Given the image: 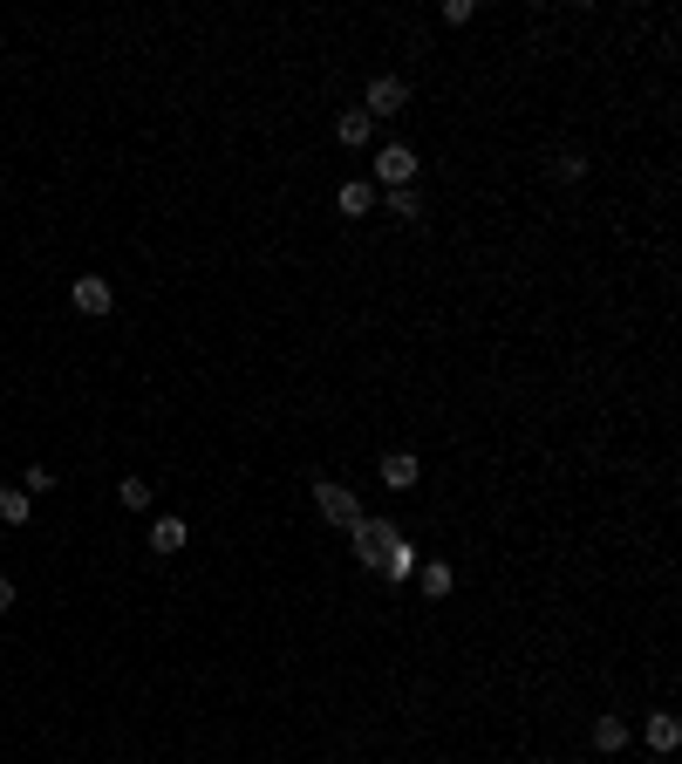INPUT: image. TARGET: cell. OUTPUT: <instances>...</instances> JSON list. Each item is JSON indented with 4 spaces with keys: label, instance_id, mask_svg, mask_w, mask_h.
<instances>
[{
    "label": "cell",
    "instance_id": "13",
    "mask_svg": "<svg viewBox=\"0 0 682 764\" xmlns=\"http://www.w3.org/2000/svg\"><path fill=\"white\" fill-rule=\"evenodd\" d=\"M335 137H341V144H348V151H362V144H369V116H362V110H341Z\"/></svg>",
    "mask_w": 682,
    "mask_h": 764
},
{
    "label": "cell",
    "instance_id": "18",
    "mask_svg": "<svg viewBox=\"0 0 682 764\" xmlns=\"http://www.w3.org/2000/svg\"><path fill=\"white\" fill-rule=\"evenodd\" d=\"M21 492H28V498H35V492H55V471H41V464H35V471L21 478Z\"/></svg>",
    "mask_w": 682,
    "mask_h": 764
},
{
    "label": "cell",
    "instance_id": "16",
    "mask_svg": "<svg viewBox=\"0 0 682 764\" xmlns=\"http://www.w3.org/2000/svg\"><path fill=\"white\" fill-rule=\"evenodd\" d=\"M389 212H396V219H423V198L403 185V191H389Z\"/></svg>",
    "mask_w": 682,
    "mask_h": 764
},
{
    "label": "cell",
    "instance_id": "5",
    "mask_svg": "<svg viewBox=\"0 0 682 764\" xmlns=\"http://www.w3.org/2000/svg\"><path fill=\"white\" fill-rule=\"evenodd\" d=\"M314 505H321V519H328V526H355V519H362V505H355V492H348V485H314Z\"/></svg>",
    "mask_w": 682,
    "mask_h": 764
},
{
    "label": "cell",
    "instance_id": "15",
    "mask_svg": "<svg viewBox=\"0 0 682 764\" xmlns=\"http://www.w3.org/2000/svg\"><path fill=\"white\" fill-rule=\"evenodd\" d=\"M553 178H560V185H580V178H587V157H580V151H560V157H553Z\"/></svg>",
    "mask_w": 682,
    "mask_h": 764
},
{
    "label": "cell",
    "instance_id": "12",
    "mask_svg": "<svg viewBox=\"0 0 682 764\" xmlns=\"http://www.w3.org/2000/svg\"><path fill=\"white\" fill-rule=\"evenodd\" d=\"M648 744H655V751H676V744H682V724L669 717V710H655V717H648Z\"/></svg>",
    "mask_w": 682,
    "mask_h": 764
},
{
    "label": "cell",
    "instance_id": "14",
    "mask_svg": "<svg viewBox=\"0 0 682 764\" xmlns=\"http://www.w3.org/2000/svg\"><path fill=\"white\" fill-rule=\"evenodd\" d=\"M116 505H123V512H151V485H144V478H123V485H116Z\"/></svg>",
    "mask_w": 682,
    "mask_h": 764
},
{
    "label": "cell",
    "instance_id": "2",
    "mask_svg": "<svg viewBox=\"0 0 682 764\" xmlns=\"http://www.w3.org/2000/svg\"><path fill=\"white\" fill-rule=\"evenodd\" d=\"M403 103H410V82H403V76H376V82H369V96H362V116L376 123V116H396Z\"/></svg>",
    "mask_w": 682,
    "mask_h": 764
},
{
    "label": "cell",
    "instance_id": "1",
    "mask_svg": "<svg viewBox=\"0 0 682 764\" xmlns=\"http://www.w3.org/2000/svg\"><path fill=\"white\" fill-rule=\"evenodd\" d=\"M348 539H355V560H362V567H382V560H389V553L403 546V533H396L389 519H369V512H362V519L348 526Z\"/></svg>",
    "mask_w": 682,
    "mask_h": 764
},
{
    "label": "cell",
    "instance_id": "9",
    "mask_svg": "<svg viewBox=\"0 0 682 764\" xmlns=\"http://www.w3.org/2000/svg\"><path fill=\"white\" fill-rule=\"evenodd\" d=\"M185 519H157L151 526V553H164V560H171V553H185Z\"/></svg>",
    "mask_w": 682,
    "mask_h": 764
},
{
    "label": "cell",
    "instance_id": "4",
    "mask_svg": "<svg viewBox=\"0 0 682 764\" xmlns=\"http://www.w3.org/2000/svg\"><path fill=\"white\" fill-rule=\"evenodd\" d=\"M69 301H76L82 314H96V321H103V314L116 307V287L103 280V273H76V287H69Z\"/></svg>",
    "mask_w": 682,
    "mask_h": 764
},
{
    "label": "cell",
    "instance_id": "3",
    "mask_svg": "<svg viewBox=\"0 0 682 764\" xmlns=\"http://www.w3.org/2000/svg\"><path fill=\"white\" fill-rule=\"evenodd\" d=\"M376 178L389 191H403L410 178H417V151H410V144H382V151H376Z\"/></svg>",
    "mask_w": 682,
    "mask_h": 764
},
{
    "label": "cell",
    "instance_id": "11",
    "mask_svg": "<svg viewBox=\"0 0 682 764\" xmlns=\"http://www.w3.org/2000/svg\"><path fill=\"white\" fill-rule=\"evenodd\" d=\"M417 580H423V594H430V601H444V594H451V580H457V573L444 567V560H423V567H417Z\"/></svg>",
    "mask_w": 682,
    "mask_h": 764
},
{
    "label": "cell",
    "instance_id": "19",
    "mask_svg": "<svg viewBox=\"0 0 682 764\" xmlns=\"http://www.w3.org/2000/svg\"><path fill=\"white\" fill-rule=\"evenodd\" d=\"M14 608V580H7V573H0V614Z\"/></svg>",
    "mask_w": 682,
    "mask_h": 764
},
{
    "label": "cell",
    "instance_id": "17",
    "mask_svg": "<svg viewBox=\"0 0 682 764\" xmlns=\"http://www.w3.org/2000/svg\"><path fill=\"white\" fill-rule=\"evenodd\" d=\"M382 573H396V580H410V573H417V553H410V546H396V553L382 560Z\"/></svg>",
    "mask_w": 682,
    "mask_h": 764
},
{
    "label": "cell",
    "instance_id": "7",
    "mask_svg": "<svg viewBox=\"0 0 682 764\" xmlns=\"http://www.w3.org/2000/svg\"><path fill=\"white\" fill-rule=\"evenodd\" d=\"M417 478H423V464L410 458V451H389V458H382V485H389V492H410Z\"/></svg>",
    "mask_w": 682,
    "mask_h": 764
},
{
    "label": "cell",
    "instance_id": "8",
    "mask_svg": "<svg viewBox=\"0 0 682 764\" xmlns=\"http://www.w3.org/2000/svg\"><path fill=\"white\" fill-rule=\"evenodd\" d=\"M594 751H607V758H614V751H628V717H614V710H607V717H594Z\"/></svg>",
    "mask_w": 682,
    "mask_h": 764
},
{
    "label": "cell",
    "instance_id": "6",
    "mask_svg": "<svg viewBox=\"0 0 682 764\" xmlns=\"http://www.w3.org/2000/svg\"><path fill=\"white\" fill-rule=\"evenodd\" d=\"M335 205H341V219H369V212H376V185H369V178H348V185L335 191Z\"/></svg>",
    "mask_w": 682,
    "mask_h": 764
},
{
    "label": "cell",
    "instance_id": "10",
    "mask_svg": "<svg viewBox=\"0 0 682 764\" xmlns=\"http://www.w3.org/2000/svg\"><path fill=\"white\" fill-rule=\"evenodd\" d=\"M28 512H35V498L21 485H0V526H28Z\"/></svg>",
    "mask_w": 682,
    "mask_h": 764
}]
</instances>
